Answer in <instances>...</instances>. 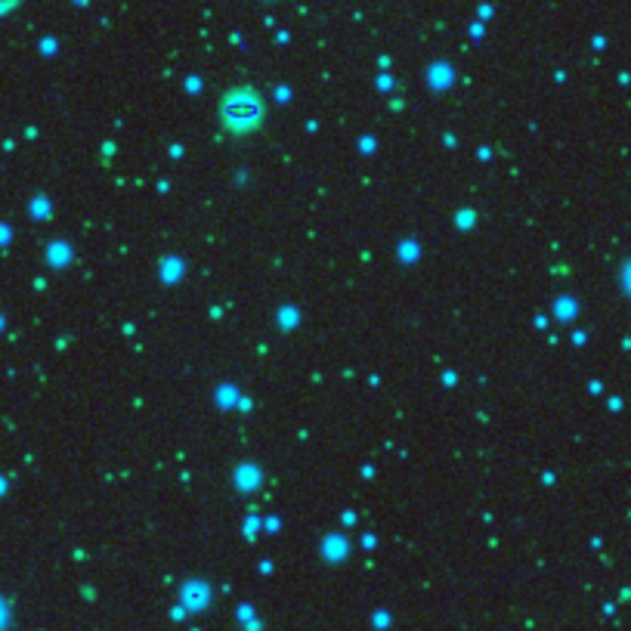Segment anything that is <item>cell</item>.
<instances>
[{"label": "cell", "mask_w": 631, "mask_h": 631, "mask_svg": "<svg viewBox=\"0 0 631 631\" xmlns=\"http://www.w3.org/2000/svg\"><path fill=\"white\" fill-rule=\"evenodd\" d=\"M217 115H220V124H223L226 134L251 136V134H257V130L263 127V121H267V106H263V99H260V93H257V90L236 87V90H229L220 99Z\"/></svg>", "instance_id": "6da1fadb"}]
</instances>
